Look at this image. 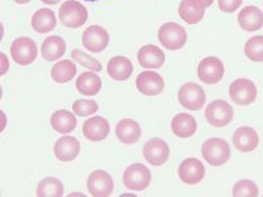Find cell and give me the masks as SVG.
<instances>
[{
	"label": "cell",
	"mask_w": 263,
	"mask_h": 197,
	"mask_svg": "<svg viewBox=\"0 0 263 197\" xmlns=\"http://www.w3.org/2000/svg\"><path fill=\"white\" fill-rule=\"evenodd\" d=\"M205 8L203 0H182L178 12L183 21L190 25H195L204 18Z\"/></svg>",
	"instance_id": "16"
},
{
	"label": "cell",
	"mask_w": 263,
	"mask_h": 197,
	"mask_svg": "<svg viewBox=\"0 0 263 197\" xmlns=\"http://www.w3.org/2000/svg\"><path fill=\"white\" fill-rule=\"evenodd\" d=\"M237 21L246 32H257L263 27V12L258 7L248 6L239 11Z\"/></svg>",
	"instance_id": "20"
},
{
	"label": "cell",
	"mask_w": 263,
	"mask_h": 197,
	"mask_svg": "<svg viewBox=\"0 0 263 197\" xmlns=\"http://www.w3.org/2000/svg\"><path fill=\"white\" fill-rule=\"evenodd\" d=\"M42 3L45 4H49V6H53V4H58L61 2V0H41Z\"/></svg>",
	"instance_id": "36"
},
{
	"label": "cell",
	"mask_w": 263,
	"mask_h": 197,
	"mask_svg": "<svg viewBox=\"0 0 263 197\" xmlns=\"http://www.w3.org/2000/svg\"><path fill=\"white\" fill-rule=\"evenodd\" d=\"M233 108L225 100H213L205 108V119L208 124L216 128H224L233 120Z\"/></svg>",
	"instance_id": "6"
},
{
	"label": "cell",
	"mask_w": 263,
	"mask_h": 197,
	"mask_svg": "<svg viewBox=\"0 0 263 197\" xmlns=\"http://www.w3.org/2000/svg\"><path fill=\"white\" fill-rule=\"evenodd\" d=\"M178 100L180 105L189 111H199L205 104L206 95L204 90L196 83H185L179 88Z\"/></svg>",
	"instance_id": "8"
},
{
	"label": "cell",
	"mask_w": 263,
	"mask_h": 197,
	"mask_svg": "<svg viewBox=\"0 0 263 197\" xmlns=\"http://www.w3.org/2000/svg\"><path fill=\"white\" fill-rule=\"evenodd\" d=\"M30 24H32L34 32L48 33L57 27V20H55V15L51 9L42 8L33 13Z\"/></svg>",
	"instance_id": "26"
},
{
	"label": "cell",
	"mask_w": 263,
	"mask_h": 197,
	"mask_svg": "<svg viewBox=\"0 0 263 197\" xmlns=\"http://www.w3.org/2000/svg\"><path fill=\"white\" fill-rule=\"evenodd\" d=\"M13 2H15V3H17V4H28L30 0H13Z\"/></svg>",
	"instance_id": "37"
},
{
	"label": "cell",
	"mask_w": 263,
	"mask_h": 197,
	"mask_svg": "<svg viewBox=\"0 0 263 197\" xmlns=\"http://www.w3.org/2000/svg\"><path fill=\"white\" fill-rule=\"evenodd\" d=\"M136 87L142 95L157 96L163 91L164 81L158 72L142 71L136 79Z\"/></svg>",
	"instance_id": "14"
},
{
	"label": "cell",
	"mask_w": 263,
	"mask_h": 197,
	"mask_svg": "<svg viewBox=\"0 0 263 197\" xmlns=\"http://www.w3.org/2000/svg\"><path fill=\"white\" fill-rule=\"evenodd\" d=\"M178 175L184 184H199L205 176V167L199 159L187 158L179 164Z\"/></svg>",
	"instance_id": "13"
},
{
	"label": "cell",
	"mask_w": 263,
	"mask_h": 197,
	"mask_svg": "<svg viewBox=\"0 0 263 197\" xmlns=\"http://www.w3.org/2000/svg\"><path fill=\"white\" fill-rule=\"evenodd\" d=\"M233 145L238 151L250 152L259 145V135L250 126H241L233 134Z\"/></svg>",
	"instance_id": "17"
},
{
	"label": "cell",
	"mask_w": 263,
	"mask_h": 197,
	"mask_svg": "<svg viewBox=\"0 0 263 197\" xmlns=\"http://www.w3.org/2000/svg\"><path fill=\"white\" fill-rule=\"evenodd\" d=\"M158 40L167 50H179L187 42V32L177 23H166L159 28Z\"/></svg>",
	"instance_id": "4"
},
{
	"label": "cell",
	"mask_w": 263,
	"mask_h": 197,
	"mask_svg": "<svg viewBox=\"0 0 263 197\" xmlns=\"http://www.w3.org/2000/svg\"><path fill=\"white\" fill-rule=\"evenodd\" d=\"M82 44L91 53H102L109 44V34L100 25H91L82 34Z\"/></svg>",
	"instance_id": "11"
},
{
	"label": "cell",
	"mask_w": 263,
	"mask_h": 197,
	"mask_svg": "<svg viewBox=\"0 0 263 197\" xmlns=\"http://www.w3.org/2000/svg\"><path fill=\"white\" fill-rule=\"evenodd\" d=\"M115 188V182L107 171L95 170L87 179V189L91 196L107 197L111 196Z\"/></svg>",
	"instance_id": "10"
},
{
	"label": "cell",
	"mask_w": 263,
	"mask_h": 197,
	"mask_svg": "<svg viewBox=\"0 0 263 197\" xmlns=\"http://www.w3.org/2000/svg\"><path fill=\"white\" fill-rule=\"evenodd\" d=\"M138 63L144 69H161L166 57L164 53L156 45H145L138 50Z\"/></svg>",
	"instance_id": "21"
},
{
	"label": "cell",
	"mask_w": 263,
	"mask_h": 197,
	"mask_svg": "<svg viewBox=\"0 0 263 197\" xmlns=\"http://www.w3.org/2000/svg\"><path fill=\"white\" fill-rule=\"evenodd\" d=\"M72 112H74L77 116L86 117L91 116V114L96 113L99 111L98 103L93 102V100H84V98H79V100H75L72 103Z\"/></svg>",
	"instance_id": "33"
},
{
	"label": "cell",
	"mask_w": 263,
	"mask_h": 197,
	"mask_svg": "<svg viewBox=\"0 0 263 197\" xmlns=\"http://www.w3.org/2000/svg\"><path fill=\"white\" fill-rule=\"evenodd\" d=\"M243 0H218V8L225 13H233L241 7Z\"/></svg>",
	"instance_id": "34"
},
{
	"label": "cell",
	"mask_w": 263,
	"mask_h": 197,
	"mask_svg": "<svg viewBox=\"0 0 263 197\" xmlns=\"http://www.w3.org/2000/svg\"><path fill=\"white\" fill-rule=\"evenodd\" d=\"M171 130L177 137L190 138L196 133L197 124L194 116L189 113H179L171 121Z\"/></svg>",
	"instance_id": "23"
},
{
	"label": "cell",
	"mask_w": 263,
	"mask_h": 197,
	"mask_svg": "<svg viewBox=\"0 0 263 197\" xmlns=\"http://www.w3.org/2000/svg\"><path fill=\"white\" fill-rule=\"evenodd\" d=\"M77 75V66L70 60H63L57 62L51 69V79L58 84L69 83Z\"/></svg>",
	"instance_id": "28"
},
{
	"label": "cell",
	"mask_w": 263,
	"mask_h": 197,
	"mask_svg": "<svg viewBox=\"0 0 263 197\" xmlns=\"http://www.w3.org/2000/svg\"><path fill=\"white\" fill-rule=\"evenodd\" d=\"M77 90L84 96H95L102 90V79L95 71L83 72L77 79Z\"/></svg>",
	"instance_id": "27"
},
{
	"label": "cell",
	"mask_w": 263,
	"mask_h": 197,
	"mask_svg": "<svg viewBox=\"0 0 263 197\" xmlns=\"http://www.w3.org/2000/svg\"><path fill=\"white\" fill-rule=\"evenodd\" d=\"M0 55H2V60H3V69H2V75H4L7 72V70H8V60H7L6 54L4 53H2Z\"/></svg>",
	"instance_id": "35"
},
{
	"label": "cell",
	"mask_w": 263,
	"mask_h": 197,
	"mask_svg": "<svg viewBox=\"0 0 263 197\" xmlns=\"http://www.w3.org/2000/svg\"><path fill=\"white\" fill-rule=\"evenodd\" d=\"M232 193L234 197H257L259 194V189L253 180L243 179L234 184Z\"/></svg>",
	"instance_id": "32"
},
{
	"label": "cell",
	"mask_w": 263,
	"mask_h": 197,
	"mask_svg": "<svg viewBox=\"0 0 263 197\" xmlns=\"http://www.w3.org/2000/svg\"><path fill=\"white\" fill-rule=\"evenodd\" d=\"M115 131H116V137L119 138L120 142L125 145L137 144L142 134L140 124L132 119H123L121 121H119Z\"/></svg>",
	"instance_id": "19"
},
{
	"label": "cell",
	"mask_w": 263,
	"mask_h": 197,
	"mask_svg": "<svg viewBox=\"0 0 263 197\" xmlns=\"http://www.w3.org/2000/svg\"><path fill=\"white\" fill-rule=\"evenodd\" d=\"M37 45L29 37H18L11 44V57L17 65L28 66L37 58Z\"/></svg>",
	"instance_id": "7"
},
{
	"label": "cell",
	"mask_w": 263,
	"mask_h": 197,
	"mask_svg": "<svg viewBox=\"0 0 263 197\" xmlns=\"http://www.w3.org/2000/svg\"><path fill=\"white\" fill-rule=\"evenodd\" d=\"M152 182V172L142 163L130 164L123 173V183L126 189L140 192L146 189Z\"/></svg>",
	"instance_id": "3"
},
{
	"label": "cell",
	"mask_w": 263,
	"mask_h": 197,
	"mask_svg": "<svg viewBox=\"0 0 263 197\" xmlns=\"http://www.w3.org/2000/svg\"><path fill=\"white\" fill-rule=\"evenodd\" d=\"M66 51V42L60 36H49L42 42L41 55L45 61L53 62L62 57Z\"/></svg>",
	"instance_id": "25"
},
{
	"label": "cell",
	"mask_w": 263,
	"mask_h": 197,
	"mask_svg": "<svg viewBox=\"0 0 263 197\" xmlns=\"http://www.w3.org/2000/svg\"><path fill=\"white\" fill-rule=\"evenodd\" d=\"M63 193V184L57 178H46L37 187V196L40 197H61Z\"/></svg>",
	"instance_id": "29"
},
{
	"label": "cell",
	"mask_w": 263,
	"mask_h": 197,
	"mask_svg": "<svg viewBox=\"0 0 263 197\" xmlns=\"http://www.w3.org/2000/svg\"><path fill=\"white\" fill-rule=\"evenodd\" d=\"M107 72L114 81L124 82L133 74V65L130 60L123 55H117L109 60L107 65Z\"/></svg>",
	"instance_id": "22"
},
{
	"label": "cell",
	"mask_w": 263,
	"mask_h": 197,
	"mask_svg": "<svg viewBox=\"0 0 263 197\" xmlns=\"http://www.w3.org/2000/svg\"><path fill=\"white\" fill-rule=\"evenodd\" d=\"M257 86L254 82L246 78H238L229 86V97L237 105H250L257 98Z\"/></svg>",
	"instance_id": "5"
},
{
	"label": "cell",
	"mask_w": 263,
	"mask_h": 197,
	"mask_svg": "<svg viewBox=\"0 0 263 197\" xmlns=\"http://www.w3.org/2000/svg\"><path fill=\"white\" fill-rule=\"evenodd\" d=\"M75 113L66 111V109H60V111L54 112L50 117V124L51 128L57 133L61 134H67L71 133L75 128H77V117L74 116Z\"/></svg>",
	"instance_id": "24"
},
{
	"label": "cell",
	"mask_w": 263,
	"mask_h": 197,
	"mask_svg": "<svg viewBox=\"0 0 263 197\" xmlns=\"http://www.w3.org/2000/svg\"><path fill=\"white\" fill-rule=\"evenodd\" d=\"M201 154L206 163H210L213 167H218L229 162V144L222 138H210L201 146Z\"/></svg>",
	"instance_id": "2"
},
{
	"label": "cell",
	"mask_w": 263,
	"mask_h": 197,
	"mask_svg": "<svg viewBox=\"0 0 263 197\" xmlns=\"http://www.w3.org/2000/svg\"><path fill=\"white\" fill-rule=\"evenodd\" d=\"M109 131H111V126H109L108 120L100 116H93L86 120L83 124V129H82L84 137L91 142H99V141L105 140L109 135Z\"/></svg>",
	"instance_id": "15"
},
{
	"label": "cell",
	"mask_w": 263,
	"mask_h": 197,
	"mask_svg": "<svg viewBox=\"0 0 263 197\" xmlns=\"http://www.w3.org/2000/svg\"><path fill=\"white\" fill-rule=\"evenodd\" d=\"M81 152V144L75 137H61L54 145V155L61 162H72Z\"/></svg>",
	"instance_id": "18"
},
{
	"label": "cell",
	"mask_w": 263,
	"mask_h": 197,
	"mask_svg": "<svg viewBox=\"0 0 263 197\" xmlns=\"http://www.w3.org/2000/svg\"><path fill=\"white\" fill-rule=\"evenodd\" d=\"M203 2H204V4H205V7H211L213 3V0H203Z\"/></svg>",
	"instance_id": "38"
},
{
	"label": "cell",
	"mask_w": 263,
	"mask_h": 197,
	"mask_svg": "<svg viewBox=\"0 0 263 197\" xmlns=\"http://www.w3.org/2000/svg\"><path fill=\"white\" fill-rule=\"evenodd\" d=\"M224 63L217 57H206L197 66V78L205 84H217L224 76Z\"/></svg>",
	"instance_id": "9"
},
{
	"label": "cell",
	"mask_w": 263,
	"mask_h": 197,
	"mask_svg": "<svg viewBox=\"0 0 263 197\" xmlns=\"http://www.w3.org/2000/svg\"><path fill=\"white\" fill-rule=\"evenodd\" d=\"M144 158L152 166H163L170 156V147L162 138H152L144 146Z\"/></svg>",
	"instance_id": "12"
},
{
	"label": "cell",
	"mask_w": 263,
	"mask_h": 197,
	"mask_svg": "<svg viewBox=\"0 0 263 197\" xmlns=\"http://www.w3.org/2000/svg\"><path fill=\"white\" fill-rule=\"evenodd\" d=\"M58 16L62 25L77 29L84 25L88 18V11L83 4L77 0H67V2H63V4L58 9Z\"/></svg>",
	"instance_id": "1"
},
{
	"label": "cell",
	"mask_w": 263,
	"mask_h": 197,
	"mask_svg": "<svg viewBox=\"0 0 263 197\" xmlns=\"http://www.w3.org/2000/svg\"><path fill=\"white\" fill-rule=\"evenodd\" d=\"M245 55L253 62H263V36H254L248 40Z\"/></svg>",
	"instance_id": "30"
},
{
	"label": "cell",
	"mask_w": 263,
	"mask_h": 197,
	"mask_svg": "<svg viewBox=\"0 0 263 197\" xmlns=\"http://www.w3.org/2000/svg\"><path fill=\"white\" fill-rule=\"evenodd\" d=\"M71 58L74 60V62L79 63V65L86 67V69H90L95 72H100L103 70L102 63L93 57H91L90 54L84 53V51L79 50V49H74L71 51Z\"/></svg>",
	"instance_id": "31"
},
{
	"label": "cell",
	"mask_w": 263,
	"mask_h": 197,
	"mask_svg": "<svg viewBox=\"0 0 263 197\" xmlns=\"http://www.w3.org/2000/svg\"><path fill=\"white\" fill-rule=\"evenodd\" d=\"M86 2H96V0H86Z\"/></svg>",
	"instance_id": "39"
}]
</instances>
